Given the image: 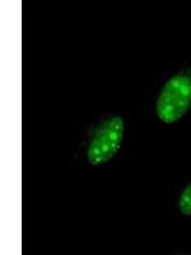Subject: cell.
Segmentation results:
<instances>
[{
  "mask_svg": "<svg viewBox=\"0 0 191 255\" xmlns=\"http://www.w3.org/2000/svg\"><path fill=\"white\" fill-rule=\"evenodd\" d=\"M124 130L125 123L121 116H112L104 120L97 128L88 145V162L92 166H101L112 159L121 148Z\"/></svg>",
  "mask_w": 191,
  "mask_h": 255,
  "instance_id": "cell-2",
  "label": "cell"
},
{
  "mask_svg": "<svg viewBox=\"0 0 191 255\" xmlns=\"http://www.w3.org/2000/svg\"><path fill=\"white\" fill-rule=\"evenodd\" d=\"M179 209L185 216H191V183L186 185L179 198Z\"/></svg>",
  "mask_w": 191,
  "mask_h": 255,
  "instance_id": "cell-3",
  "label": "cell"
},
{
  "mask_svg": "<svg viewBox=\"0 0 191 255\" xmlns=\"http://www.w3.org/2000/svg\"><path fill=\"white\" fill-rule=\"evenodd\" d=\"M191 106V72L175 74L163 86L157 100L156 110L159 120L174 124L185 116Z\"/></svg>",
  "mask_w": 191,
  "mask_h": 255,
  "instance_id": "cell-1",
  "label": "cell"
}]
</instances>
